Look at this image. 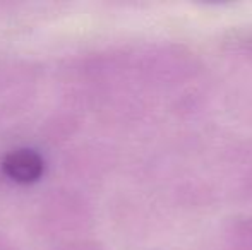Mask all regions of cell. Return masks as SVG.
<instances>
[{
    "label": "cell",
    "mask_w": 252,
    "mask_h": 250,
    "mask_svg": "<svg viewBox=\"0 0 252 250\" xmlns=\"http://www.w3.org/2000/svg\"><path fill=\"white\" fill-rule=\"evenodd\" d=\"M2 171L16 184L30 185L43 177L45 161L33 149H14L2 160Z\"/></svg>",
    "instance_id": "cell-1"
}]
</instances>
